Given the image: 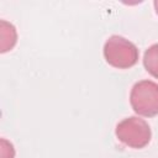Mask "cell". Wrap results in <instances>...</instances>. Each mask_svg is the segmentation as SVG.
<instances>
[{"mask_svg": "<svg viewBox=\"0 0 158 158\" xmlns=\"http://www.w3.org/2000/svg\"><path fill=\"white\" fill-rule=\"evenodd\" d=\"M115 135L121 143L135 149L144 148L152 137L149 125L138 116H130L120 121L116 125Z\"/></svg>", "mask_w": 158, "mask_h": 158, "instance_id": "obj_2", "label": "cell"}, {"mask_svg": "<svg viewBox=\"0 0 158 158\" xmlns=\"http://www.w3.org/2000/svg\"><path fill=\"white\" fill-rule=\"evenodd\" d=\"M153 5H154V9H156V12H157V15H158V0H156V1L153 2Z\"/></svg>", "mask_w": 158, "mask_h": 158, "instance_id": "obj_7", "label": "cell"}, {"mask_svg": "<svg viewBox=\"0 0 158 158\" xmlns=\"http://www.w3.org/2000/svg\"><path fill=\"white\" fill-rule=\"evenodd\" d=\"M0 144V158H15V148L11 142L1 138Z\"/></svg>", "mask_w": 158, "mask_h": 158, "instance_id": "obj_6", "label": "cell"}, {"mask_svg": "<svg viewBox=\"0 0 158 158\" xmlns=\"http://www.w3.org/2000/svg\"><path fill=\"white\" fill-rule=\"evenodd\" d=\"M17 42V31L15 26L5 20L0 21V52L11 51Z\"/></svg>", "mask_w": 158, "mask_h": 158, "instance_id": "obj_4", "label": "cell"}, {"mask_svg": "<svg viewBox=\"0 0 158 158\" xmlns=\"http://www.w3.org/2000/svg\"><path fill=\"white\" fill-rule=\"evenodd\" d=\"M130 104L137 115L153 117L158 115V84L152 80L137 81L130 93Z\"/></svg>", "mask_w": 158, "mask_h": 158, "instance_id": "obj_3", "label": "cell"}, {"mask_svg": "<svg viewBox=\"0 0 158 158\" xmlns=\"http://www.w3.org/2000/svg\"><path fill=\"white\" fill-rule=\"evenodd\" d=\"M143 65L146 70L158 79V43L148 47L143 56Z\"/></svg>", "mask_w": 158, "mask_h": 158, "instance_id": "obj_5", "label": "cell"}, {"mask_svg": "<svg viewBox=\"0 0 158 158\" xmlns=\"http://www.w3.org/2000/svg\"><path fill=\"white\" fill-rule=\"evenodd\" d=\"M104 58L114 68L128 69L138 62V48L127 38L112 35L104 44Z\"/></svg>", "mask_w": 158, "mask_h": 158, "instance_id": "obj_1", "label": "cell"}]
</instances>
